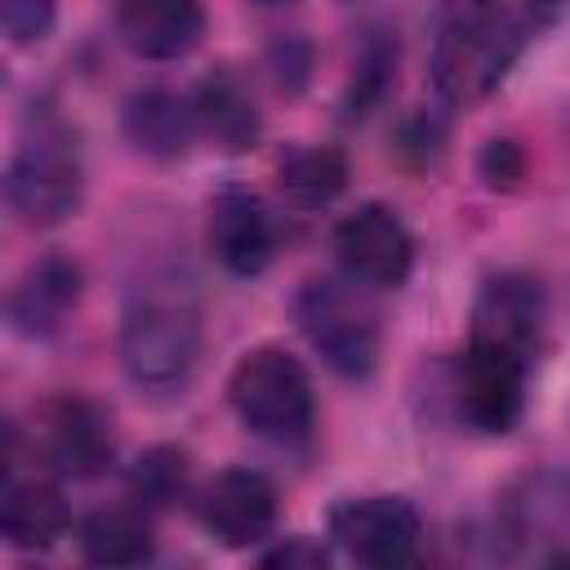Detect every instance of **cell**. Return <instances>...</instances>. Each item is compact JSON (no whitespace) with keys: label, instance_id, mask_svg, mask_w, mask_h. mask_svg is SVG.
<instances>
[{"label":"cell","instance_id":"cell-5","mask_svg":"<svg viewBox=\"0 0 570 570\" xmlns=\"http://www.w3.org/2000/svg\"><path fill=\"white\" fill-rule=\"evenodd\" d=\"M365 285L356 281H307L294 294V321L312 352L343 379H365L379 365L383 330L374 303L361 294Z\"/></svg>","mask_w":570,"mask_h":570},{"label":"cell","instance_id":"cell-9","mask_svg":"<svg viewBox=\"0 0 570 570\" xmlns=\"http://www.w3.org/2000/svg\"><path fill=\"white\" fill-rule=\"evenodd\" d=\"M196 512L218 543L249 548V543H263L276 525V485L254 468H223L200 490Z\"/></svg>","mask_w":570,"mask_h":570},{"label":"cell","instance_id":"cell-13","mask_svg":"<svg viewBox=\"0 0 570 570\" xmlns=\"http://www.w3.org/2000/svg\"><path fill=\"white\" fill-rule=\"evenodd\" d=\"M76 303H80V267L67 254H45L13 281L4 312L22 338H49L71 321Z\"/></svg>","mask_w":570,"mask_h":570},{"label":"cell","instance_id":"cell-11","mask_svg":"<svg viewBox=\"0 0 570 570\" xmlns=\"http://www.w3.org/2000/svg\"><path fill=\"white\" fill-rule=\"evenodd\" d=\"M543 289L539 281L530 276H517V272H503V276H490L476 294V307H472V334L476 343H490V347H503V352H517V356H534L539 347V334H543Z\"/></svg>","mask_w":570,"mask_h":570},{"label":"cell","instance_id":"cell-21","mask_svg":"<svg viewBox=\"0 0 570 570\" xmlns=\"http://www.w3.org/2000/svg\"><path fill=\"white\" fill-rule=\"evenodd\" d=\"M187 476H191V468H187V454H183L178 445H151L147 454H138L129 481H134V494H138L142 503L165 508V503L183 499Z\"/></svg>","mask_w":570,"mask_h":570},{"label":"cell","instance_id":"cell-22","mask_svg":"<svg viewBox=\"0 0 570 570\" xmlns=\"http://www.w3.org/2000/svg\"><path fill=\"white\" fill-rule=\"evenodd\" d=\"M58 0H0V27L13 45H36L53 31Z\"/></svg>","mask_w":570,"mask_h":570},{"label":"cell","instance_id":"cell-17","mask_svg":"<svg viewBox=\"0 0 570 570\" xmlns=\"http://www.w3.org/2000/svg\"><path fill=\"white\" fill-rule=\"evenodd\" d=\"M67 530V503L58 485L27 476V481H4L0 494V534L13 548H49Z\"/></svg>","mask_w":570,"mask_h":570},{"label":"cell","instance_id":"cell-25","mask_svg":"<svg viewBox=\"0 0 570 570\" xmlns=\"http://www.w3.org/2000/svg\"><path fill=\"white\" fill-rule=\"evenodd\" d=\"M525 4H530V13H534V18H543V22H548V18H557V13H561V4H566V0H525Z\"/></svg>","mask_w":570,"mask_h":570},{"label":"cell","instance_id":"cell-15","mask_svg":"<svg viewBox=\"0 0 570 570\" xmlns=\"http://www.w3.org/2000/svg\"><path fill=\"white\" fill-rule=\"evenodd\" d=\"M499 521H503L508 539H517V543H539V539L566 534L570 530V472H561V468L521 472L499 499Z\"/></svg>","mask_w":570,"mask_h":570},{"label":"cell","instance_id":"cell-8","mask_svg":"<svg viewBox=\"0 0 570 570\" xmlns=\"http://www.w3.org/2000/svg\"><path fill=\"white\" fill-rule=\"evenodd\" d=\"M525 374H530L525 356L468 338L463 361H459V379H454L463 423L476 432H490V436L508 432L525 405Z\"/></svg>","mask_w":570,"mask_h":570},{"label":"cell","instance_id":"cell-1","mask_svg":"<svg viewBox=\"0 0 570 570\" xmlns=\"http://www.w3.org/2000/svg\"><path fill=\"white\" fill-rule=\"evenodd\" d=\"M521 53V22L494 0H445L432 22V85L450 107L490 98Z\"/></svg>","mask_w":570,"mask_h":570},{"label":"cell","instance_id":"cell-14","mask_svg":"<svg viewBox=\"0 0 570 570\" xmlns=\"http://www.w3.org/2000/svg\"><path fill=\"white\" fill-rule=\"evenodd\" d=\"M116 31L138 58L174 62L196 49L205 9L200 0H116Z\"/></svg>","mask_w":570,"mask_h":570},{"label":"cell","instance_id":"cell-10","mask_svg":"<svg viewBox=\"0 0 570 570\" xmlns=\"http://www.w3.org/2000/svg\"><path fill=\"white\" fill-rule=\"evenodd\" d=\"M36 445L45 454V463L62 476H98L116 445H111V423L107 414L85 401V396H58L40 410V428H36Z\"/></svg>","mask_w":570,"mask_h":570},{"label":"cell","instance_id":"cell-4","mask_svg":"<svg viewBox=\"0 0 570 570\" xmlns=\"http://www.w3.org/2000/svg\"><path fill=\"white\" fill-rule=\"evenodd\" d=\"M4 196L18 223L27 227H58L80 209L85 169L71 129L58 116H40L36 134H27L9 160Z\"/></svg>","mask_w":570,"mask_h":570},{"label":"cell","instance_id":"cell-26","mask_svg":"<svg viewBox=\"0 0 570 570\" xmlns=\"http://www.w3.org/2000/svg\"><path fill=\"white\" fill-rule=\"evenodd\" d=\"M254 4H285V0H254Z\"/></svg>","mask_w":570,"mask_h":570},{"label":"cell","instance_id":"cell-23","mask_svg":"<svg viewBox=\"0 0 570 570\" xmlns=\"http://www.w3.org/2000/svg\"><path fill=\"white\" fill-rule=\"evenodd\" d=\"M481 174L490 178V187H512V183L521 178V156H517V147L494 138V142L485 147V156H481Z\"/></svg>","mask_w":570,"mask_h":570},{"label":"cell","instance_id":"cell-18","mask_svg":"<svg viewBox=\"0 0 570 570\" xmlns=\"http://www.w3.org/2000/svg\"><path fill=\"white\" fill-rule=\"evenodd\" d=\"M80 552L94 566H142L156 552V534L142 508L111 503L80 521Z\"/></svg>","mask_w":570,"mask_h":570},{"label":"cell","instance_id":"cell-12","mask_svg":"<svg viewBox=\"0 0 570 570\" xmlns=\"http://www.w3.org/2000/svg\"><path fill=\"white\" fill-rule=\"evenodd\" d=\"M205 236H209L214 258L232 276H258L276 254V223H272L267 205L245 187H227L209 200Z\"/></svg>","mask_w":570,"mask_h":570},{"label":"cell","instance_id":"cell-24","mask_svg":"<svg viewBox=\"0 0 570 570\" xmlns=\"http://www.w3.org/2000/svg\"><path fill=\"white\" fill-rule=\"evenodd\" d=\"M263 566H325V548H316V543H307V539H294V543L267 552Z\"/></svg>","mask_w":570,"mask_h":570},{"label":"cell","instance_id":"cell-3","mask_svg":"<svg viewBox=\"0 0 570 570\" xmlns=\"http://www.w3.org/2000/svg\"><path fill=\"white\" fill-rule=\"evenodd\" d=\"M227 401L236 419L272 445H303L316 428V396L303 361L272 343L249 347L232 365Z\"/></svg>","mask_w":570,"mask_h":570},{"label":"cell","instance_id":"cell-7","mask_svg":"<svg viewBox=\"0 0 570 570\" xmlns=\"http://www.w3.org/2000/svg\"><path fill=\"white\" fill-rule=\"evenodd\" d=\"M330 539L361 566H405L419 557L423 521L401 494H361L330 512Z\"/></svg>","mask_w":570,"mask_h":570},{"label":"cell","instance_id":"cell-19","mask_svg":"<svg viewBox=\"0 0 570 570\" xmlns=\"http://www.w3.org/2000/svg\"><path fill=\"white\" fill-rule=\"evenodd\" d=\"M196 125L205 138H214L223 151H245L258 138V111L249 89L232 76V71H214L200 89H196Z\"/></svg>","mask_w":570,"mask_h":570},{"label":"cell","instance_id":"cell-2","mask_svg":"<svg viewBox=\"0 0 570 570\" xmlns=\"http://www.w3.org/2000/svg\"><path fill=\"white\" fill-rule=\"evenodd\" d=\"M200 361V307L174 281L142 285L120 316V365L147 392H174Z\"/></svg>","mask_w":570,"mask_h":570},{"label":"cell","instance_id":"cell-16","mask_svg":"<svg viewBox=\"0 0 570 570\" xmlns=\"http://www.w3.org/2000/svg\"><path fill=\"white\" fill-rule=\"evenodd\" d=\"M120 125H125V138L142 156H160V160L183 156L187 142L200 134L196 102L183 98V94H174V89H142V94H134L125 102Z\"/></svg>","mask_w":570,"mask_h":570},{"label":"cell","instance_id":"cell-20","mask_svg":"<svg viewBox=\"0 0 570 570\" xmlns=\"http://www.w3.org/2000/svg\"><path fill=\"white\" fill-rule=\"evenodd\" d=\"M276 187L298 209H321L347 187V156L338 147H298L281 160Z\"/></svg>","mask_w":570,"mask_h":570},{"label":"cell","instance_id":"cell-6","mask_svg":"<svg viewBox=\"0 0 570 570\" xmlns=\"http://www.w3.org/2000/svg\"><path fill=\"white\" fill-rule=\"evenodd\" d=\"M334 254L347 281L365 289H396L414 267V236L392 205L365 200L347 218H338Z\"/></svg>","mask_w":570,"mask_h":570}]
</instances>
